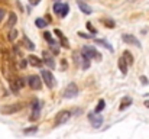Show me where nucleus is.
<instances>
[{
    "mask_svg": "<svg viewBox=\"0 0 149 139\" xmlns=\"http://www.w3.org/2000/svg\"><path fill=\"white\" fill-rule=\"evenodd\" d=\"M62 96H64L65 98H74V97H77V96H78V87H77V84H75V83H70V84L64 89Z\"/></svg>",
    "mask_w": 149,
    "mask_h": 139,
    "instance_id": "39448f33",
    "label": "nucleus"
},
{
    "mask_svg": "<svg viewBox=\"0 0 149 139\" xmlns=\"http://www.w3.org/2000/svg\"><path fill=\"white\" fill-rule=\"evenodd\" d=\"M56 1H59V0H55V3H56Z\"/></svg>",
    "mask_w": 149,
    "mask_h": 139,
    "instance_id": "f704fd0d",
    "label": "nucleus"
},
{
    "mask_svg": "<svg viewBox=\"0 0 149 139\" xmlns=\"http://www.w3.org/2000/svg\"><path fill=\"white\" fill-rule=\"evenodd\" d=\"M78 35H80L81 38H91L90 35H87V34H84V32H78Z\"/></svg>",
    "mask_w": 149,
    "mask_h": 139,
    "instance_id": "2f4dec72",
    "label": "nucleus"
},
{
    "mask_svg": "<svg viewBox=\"0 0 149 139\" xmlns=\"http://www.w3.org/2000/svg\"><path fill=\"white\" fill-rule=\"evenodd\" d=\"M132 97H129V96H125L123 98H122V101H120V106H119V110L120 112H123V110H126L130 104H132Z\"/></svg>",
    "mask_w": 149,
    "mask_h": 139,
    "instance_id": "4468645a",
    "label": "nucleus"
},
{
    "mask_svg": "<svg viewBox=\"0 0 149 139\" xmlns=\"http://www.w3.org/2000/svg\"><path fill=\"white\" fill-rule=\"evenodd\" d=\"M54 34L56 35V38H58V41H59V45L64 46V48H70V42H68L67 36H65L59 29H55V31H54Z\"/></svg>",
    "mask_w": 149,
    "mask_h": 139,
    "instance_id": "9d476101",
    "label": "nucleus"
},
{
    "mask_svg": "<svg viewBox=\"0 0 149 139\" xmlns=\"http://www.w3.org/2000/svg\"><path fill=\"white\" fill-rule=\"evenodd\" d=\"M44 64L49 68V70H54L55 68V61H54V58H52V55H51L49 52H47V51H44Z\"/></svg>",
    "mask_w": 149,
    "mask_h": 139,
    "instance_id": "f8f14e48",
    "label": "nucleus"
},
{
    "mask_svg": "<svg viewBox=\"0 0 149 139\" xmlns=\"http://www.w3.org/2000/svg\"><path fill=\"white\" fill-rule=\"evenodd\" d=\"M54 12H55L56 16H59V17H65V16L68 15V12H70V6H68L67 3L56 1V3H54Z\"/></svg>",
    "mask_w": 149,
    "mask_h": 139,
    "instance_id": "7ed1b4c3",
    "label": "nucleus"
},
{
    "mask_svg": "<svg viewBox=\"0 0 149 139\" xmlns=\"http://www.w3.org/2000/svg\"><path fill=\"white\" fill-rule=\"evenodd\" d=\"M122 41H123L125 44L133 45V46H136V48H142L141 41H139L135 35H130V34H123V35H122Z\"/></svg>",
    "mask_w": 149,
    "mask_h": 139,
    "instance_id": "6e6552de",
    "label": "nucleus"
},
{
    "mask_svg": "<svg viewBox=\"0 0 149 139\" xmlns=\"http://www.w3.org/2000/svg\"><path fill=\"white\" fill-rule=\"evenodd\" d=\"M32 110H33V112H41L39 100H33V103H32Z\"/></svg>",
    "mask_w": 149,
    "mask_h": 139,
    "instance_id": "a878e982",
    "label": "nucleus"
},
{
    "mask_svg": "<svg viewBox=\"0 0 149 139\" xmlns=\"http://www.w3.org/2000/svg\"><path fill=\"white\" fill-rule=\"evenodd\" d=\"M26 83H28V86H29L32 90H41V87H42V80H41V77H39V75H35V74L29 75Z\"/></svg>",
    "mask_w": 149,
    "mask_h": 139,
    "instance_id": "0eeeda50",
    "label": "nucleus"
},
{
    "mask_svg": "<svg viewBox=\"0 0 149 139\" xmlns=\"http://www.w3.org/2000/svg\"><path fill=\"white\" fill-rule=\"evenodd\" d=\"M145 106H146V107L149 109V100H146V101H145Z\"/></svg>",
    "mask_w": 149,
    "mask_h": 139,
    "instance_id": "72a5a7b5",
    "label": "nucleus"
},
{
    "mask_svg": "<svg viewBox=\"0 0 149 139\" xmlns=\"http://www.w3.org/2000/svg\"><path fill=\"white\" fill-rule=\"evenodd\" d=\"M94 44H97V45H103L104 48H107L110 52H113V51H114V49H113V46L110 45L107 41H104V39H94Z\"/></svg>",
    "mask_w": 149,
    "mask_h": 139,
    "instance_id": "6ab92c4d",
    "label": "nucleus"
},
{
    "mask_svg": "<svg viewBox=\"0 0 149 139\" xmlns=\"http://www.w3.org/2000/svg\"><path fill=\"white\" fill-rule=\"evenodd\" d=\"M41 77H42V80L45 81V84L48 86V89H54L55 87V77H54V74L51 73L49 70H42L41 71Z\"/></svg>",
    "mask_w": 149,
    "mask_h": 139,
    "instance_id": "20e7f679",
    "label": "nucleus"
},
{
    "mask_svg": "<svg viewBox=\"0 0 149 139\" xmlns=\"http://www.w3.org/2000/svg\"><path fill=\"white\" fill-rule=\"evenodd\" d=\"M106 107V101L101 98V100H99V104H97V107H96V110H94V113H97V115H100V112L103 110Z\"/></svg>",
    "mask_w": 149,
    "mask_h": 139,
    "instance_id": "5701e85b",
    "label": "nucleus"
},
{
    "mask_svg": "<svg viewBox=\"0 0 149 139\" xmlns=\"http://www.w3.org/2000/svg\"><path fill=\"white\" fill-rule=\"evenodd\" d=\"M16 36H17V31H16V29H12V31L9 32V41L13 42V41L16 39Z\"/></svg>",
    "mask_w": 149,
    "mask_h": 139,
    "instance_id": "393cba45",
    "label": "nucleus"
},
{
    "mask_svg": "<svg viewBox=\"0 0 149 139\" xmlns=\"http://www.w3.org/2000/svg\"><path fill=\"white\" fill-rule=\"evenodd\" d=\"M28 61H29V64L33 65V67H42V64H44V61H42L41 58L35 57V55H29V57H28Z\"/></svg>",
    "mask_w": 149,
    "mask_h": 139,
    "instance_id": "2eb2a0df",
    "label": "nucleus"
},
{
    "mask_svg": "<svg viewBox=\"0 0 149 139\" xmlns=\"http://www.w3.org/2000/svg\"><path fill=\"white\" fill-rule=\"evenodd\" d=\"M71 116H72V112H70V110H61V112L56 113L55 120H54V125H55V126L64 125V123H67V122L70 120Z\"/></svg>",
    "mask_w": 149,
    "mask_h": 139,
    "instance_id": "f03ea898",
    "label": "nucleus"
},
{
    "mask_svg": "<svg viewBox=\"0 0 149 139\" xmlns=\"http://www.w3.org/2000/svg\"><path fill=\"white\" fill-rule=\"evenodd\" d=\"M23 109L22 103H13V104H1L0 106V113L1 115H13L17 113Z\"/></svg>",
    "mask_w": 149,
    "mask_h": 139,
    "instance_id": "f257e3e1",
    "label": "nucleus"
},
{
    "mask_svg": "<svg viewBox=\"0 0 149 139\" xmlns=\"http://www.w3.org/2000/svg\"><path fill=\"white\" fill-rule=\"evenodd\" d=\"M39 1H41V0H29V3H31L32 6H36V4L39 3Z\"/></svg>",
    "mask_w": 149,
    "mask_h": 139,
    "instance_id": "473e14b6",
    "label": "nucleus"
},
{
    "mask_svg": "<svg viewBox=\"0 0 149 139\" xmlns=\"http://www.w3.org/2000/svg\"><path fill=\"white\" fill-rule=\"evenodd\" d=\"M23 135H33L38 132V126H29V128H25L23 131Z\"/></svg>",
    "mask_w": 149,
    "mask_h": 139,
    "instance_id": "aec40b11",
    "label": "nucleus"
},
{
    "mask_svg": "<svg viewBox=\"0 0 149 139\" xmlns=\"http://www.w3.org/2000/svg\"><path fill=\"white\" fill-rule=\"evenodd\" d=\"M80 65H81L83 70H88V68H90V58H87L86 55L81 54V64H80Z\"/></svg>",
    "mask_w": 149,
    "mask_h": 139,
    "instance_id": "a211bd4d",
    "label": "nucleus"
},
{
    "mask_svg": "<svg viewBox=\"0 0 149 139\" xmlns=\"http://www.w3.org/2000/svg\"><path fill=\"white\" fill-rule=\"evenodd\" d=\"M16 22H17V16H16V13H10L9 15V20H7V23H6V28H9V29H12L15 25H16Z\"/></svg>",
    "mask_w": 149,
    "mask_h": 139,
    "instance_id": "dca6fc26",
    "label": "nucleus"
},
{
    "mask_svg": "<svg viewBox=\"0 0 149 139\" xmlns=\"http://www.w3.org/2000/svg\"><path fill=\"white\" fill-rule=\"evenodd\" d=\"M88 120H90V123L93 125V128H100L101 125H103V116L101 115H97V113H90L88 115Z\"/></svg>",
    "mask_w": 149,
    "mask_h": 139,
    "instance_id": "1a4fd4ad",
    "label": "nucleus"
},
{
    "mask_svg": "<svg viewBox=\"0 0 149 139\" xmlns=\"http://www.w3.org/2000/svg\"><path fill=\"white\" fill-rule=\"evenodd\" d=\"M141 81H142V84H143V86H148V78H146V77H145V75H142V77H141Z\"/></svg>",
    "mask_w": 149,
    "mask_h": 139,
    "instance_id": "c756f323",
    "label": "nucleus"
},
{
    "mask_svg": "<svg viewBox=\"0 0 149 139\" xmlns=\"http://www.w3.org/2000/svg\"><path fill=\"white\" fill-rule=\"evenodd\" d=\"M4 16H6V10L0 7V23L3 22V19H4Z\"/></svg>",
    "mask_w": 149,
    "mask_h": 139,
    "instance_id": "c85d7f7f",
    "label": "nucleus"
},
{
    "mask_svg": "<svg viewBox=\"0 0 149 139\" xmlns=\"http://www.w3.org/2000/svg\"><path fill=\"white\" fill-rule=\"evenodd\" d=\"M123 58L126 59V62H127L129 65H132V64H133V55H132V54H130L127 49L123 52Z\"/></svg>",
    "mask_w": 149,
    "mask_h": 139,
    "instance_id": "4be33fe9",
    "label": "nucleus"
},
{
    "mask_svg": "<svg viewBox=\"0 0 149 139\" xmlns=\"http://www.w3.org/2000/svg\"><path fill=\"white\" fill-rule=\"evenodd\" d=\"M117 64H119V70H120V73H122L123 75H126V74H127V68H129V64L126 62V59L123 58V55H122V57L119 58Z\"/></svg>",
    "mask_w": 149,
    "mask_h": 139,
    "instance_id": "ddd939ff",
    "label": "nucleus"
},
{
    "mask_svg": "<svg viewBox=\"0 0 149 139\" xmlns=\"http://www.w3.org/2000/svg\"><path fill=\"white\" fill-rule=\"evenodd\" d=\"M51 51H52L54 54H59V49H58V48H55V45L51 46Z\"/></svg>",
    "mask_w": 149,
    "mask_h": 139,
    "instance_id": "7c9ffc66",
    "label": "nucleus"
},
{
    "mask_svg": "<svg viewBox=\"0 0 149 139\" xmlns=\"http://www.w3.org/2000/svg\"><path fill=\"white\" fill-rule=\"evenodd\" d=\"M44 39L48 41V42L51 44V46L55 45V41H54V38H52V35H51L49 32H44Z\"/></svg>",
    "mask_w": 149,
    "mask_h": 139,
    "instance_id": "b1692460",
    "label": "nucleus"
},
{
    "mask_svg": "<svg viewBox=\"0 0 149 139\" xmlns=\"http://www.w3.org/2000/svg\"><path fill=\"white\" fill-rule=\"evenodd\" d=\"M87 28H88V31H90L91 34H97V29H96V28H94L90 22H87Z\"/></svg>",
    "mask_w": 149,
    "mask_h": 139,
    "instance_id": "cd10ccee",
    "label": "nucleus"
},
{
    "mask_svg": "<svg viewBox=\"0 0 149 139\" xmlns=\"http://www.w3.org/2000/svg\"><path fill=\"white\" fill-rule=\"evenodd\" d=\"M35 25H36L38 28L44 29V28H47V26H48V22H47L45 19H42V17H38V19L35 20Z\"/></svg>",
    "mask_w": 149,
    "mask_h": 139,
    "instance_id": "412c9836",
    "label": "nucleus"
},
{
    "mask_svg": "<svg viewBox=\"0 0 149 139\" xmlns=\"http://www.w3.org/2000/svg\"><path fill=\"white\" fill-rule=\"evenodd\" d=\"M77 6H78V9H80L84 15H91V13H93L91 6H90V4H87L86 1H83V0H77Z\"/></svg>",
    "mask_w": 149,
    "mask_h": 139,
    "instance_id": "9b49d317",
    "label": "nucleus"
},
{
    "mask_svg": "<svg viewBox=\"0 0 149 139\" xmlns=\"http://www.w3.org/2000/svg\"><path fill=\"white\" fill-rule=\"evenodd\" d=\"M83 55H86L87 58H96V59H101V55H100V52L94 48V46H90V45H86L84 48H83V52H81Z\"/></svg>",
    "mask_w": 149,
    "mask_h": 139,
    "instance_id": "423d86ee",
    "label": "nucleus"
},
{
    "mask_svg": "<svg viewBox=\"0 0 149 139\" xmlns=\"http://www.w3.org/2000/svg\"><path fill=\"white\" fill-rule=\"evenodd\" d=\"M104 25H106L107 28H114V22H113L111 19H106V20H104Z\"/></svg>",
    "mask_w": 149,
    "mask_h": 139,
    "instance_id": "bb28decb",
    "label": "nucleus"
},
{
    "mask_svg": "<svg viewBox=\"0 0 149 139\" xmlns=\"http://www.w3.org/2000/svg\"><path fill=\"white\" fill-rule=\"evenodd\" d=\"M23 45H25V48H26V49H29V51H33V49H35V44H33V42H32V41H31V39L26 36V35L23 36Z\"/></svg>",
    "mask_w": 149,
    "mask_h": 139,
    "instance_id": "f3484780",
    "label": "nucleus"
}]
</instances>
